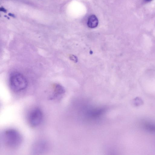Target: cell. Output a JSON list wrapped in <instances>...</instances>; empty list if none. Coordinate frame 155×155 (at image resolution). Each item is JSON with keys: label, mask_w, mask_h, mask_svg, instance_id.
Masks as SVG:
<instances>
[{"label": "cell", "mask_w": 155, "mask_h": 155, "mask_svg": "<svg viewBox=\"0 0 155 155\" xmlns=\"http://www.w3.org/2000/svg\"><path fill=\"white\" fill-rule=\"evenodd\" d=\"M44 141H40L36 143L33 147L34 151L36 153H41L44 151L47 147Z\"/></svg>", "instance_id": "5b68a950"}, {"label": "cell", "mask_w": 155, "mask_h": 155, "mask_svg": "<svg viewBox=\"0 0 155 155\" xmlns=\"http://www.w3.org/2000/svg\"><path fill=\"white\" fill-rule=\"evenodd\" d=\"M43 119V114L41 110L36 108L32 110L29 113L28 121L30 124L33 127L39 125Z\"/></svg>", "instance_id": "3957f363"}, {"label": "cell", "mask_w": 155, "mask_h": 155, "mask_svg": "<svg viewBox=\"0 0 155 155\" xmlns=\"http://www.w3.org/2000/svg\"><path fill=\"white\" fill-rule=\"evenodd\" d=\"M9 84L11 88L15 91H19L25 89L28 86V81L25 77L19 72L11 74Z\"/></svg>", "instance_id": "7a4b0ae2"}, {"label": "cell", "mask_w": 155, "mask_h": 155, "mask_svg": "<svg viewBox=\"0 0 155 155\" xmlns=\"http://www.w3.org/2000/svg\"><path fill=\"white\" fill-rule=\"evenodd\" d=\"M152 0H144V1L145 2H150Z\"/></svg>", "instance_id": "ba28073f"}, {"label": "cell", "mask_w": 155, "mask_h": 155, "mask_svg": "<svg viewBox=\"0 0 155 155\" xmlns=\"http://www.w3.org/2000/svg\"><path fill=\"white\" fill-rule=\"evenodd\" d=\"M54 92L55 94L58 96L63 94L65 92V90L62 86L57 84L55 86Z\"/></svg>", "instance_id": "8992f818"}, {"label": "cell", "mask_w": 155, "mask_h": 155, "mask_svg": "<svg viewBox=\"0 0 155 155\" xmlns=\"http://www.w3.org/2000/svg\"><path fill=\"white\" fill-rule=\"evenodd\" d=\"M98 24V19L95 15H93L89 17L87 23V26L89 28H96Z\"/></svg>", "instance_id": "277c9868"}, {"label": "cell", "mask_w": 155, "mask_h": 155, "mask_svg": "<svg viewBox=\"0 0 155 155\" xmlns=\"http://www.w3.org/2000/svg\"><path fill=\"white\" fill-rule=\"evenodd\" d=\"M70 57L71 58V60L73 61H74L75 62L77 61V59L76 56H74V55H72Z\"/></svg>", "instance_id": "52a82bcc"}, {"label": "cell", "mask_w": 155, "mask_h": 155, "mask_svg": "<svg viewBox=\"0 0 155 155\" xmlns=\"http://www.w3.org/2000/svg\"><path fill=\"white\" fill-rule=\"evenodd\" d=\"M2 139L3 143L11 149H15L21 144L22 137L20 133L14 129H8L3 133Z\"/></svg>", "instance_id": "6da1fadb"}]
</instances>
